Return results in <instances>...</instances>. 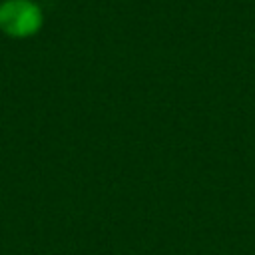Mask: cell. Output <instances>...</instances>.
Returning a JSON list of instances; mask_svg holds the SVG:
<instances>
[{"label":"cell","mask_w":255,"mask_h":255,"mask_svg":"<svg viewBox=\"0 0 255 255\" xmlns=\"http://www.w3.org/2000/svg\"><path fill=\"white\" fill-rule=\"evenodd\" d=\"M44 12L34 0H2L0 2V30L10 38H30L40 32Z\"/></svg>","instance_id":"obj_1"}]
</instances>
